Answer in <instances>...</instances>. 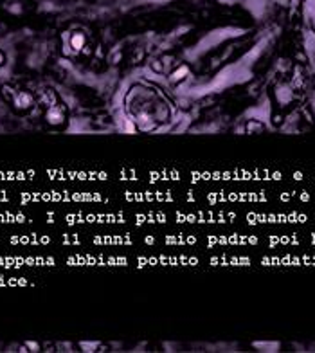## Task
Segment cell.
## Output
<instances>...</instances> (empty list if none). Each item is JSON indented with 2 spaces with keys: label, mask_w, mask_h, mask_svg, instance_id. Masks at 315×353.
Masks as SVG:
<instances>
[{
  "label": "cell",
  "mask_w": 315,
  "mask_h": 353,
  "mask_svg": "<svg viewBox=\"0 0 315 353\" xmlns=\"http://www.w3.org/2000/svg\"><path fill=\"white\" fill-rule=\"evenodd\" d=\"M16 90L13 87H9V85H4V87L0 88V94H2V97L6 101H11V97H13V94H15Z\"/></svg>",
  "instance_id": "cell-29"
},
{
  "label": "cell",
  "mask_w": 315,
  "mask_h": 353,
  "mask_svg": "<svg viewBox=\"0 0 315 353\" xmlns=\"http://www.w3.org/2000/svg\"><path fill=\"white\" fill-rule=\"evenodd\" d=\"M249 224H296V222H306V214L290 213V214H263V213H249L247 214Z\"/></svg>",
  "instance_id": "cell-9"
},
{
  "label": "cell",
  "mask_w": 315,
  "mask_h": 353,
  "mask_svg": "<svg viewBox=\"0 0 315 353\" xmlns=\"http://www.w3.org/2000/svg\"><path fill=\"white\" fill-rule=\"evenodd\" d=\"M254 346L259 348L261 352H277L279 344L277 342H254Z\"/></svg>",
  "instance_id": "cell-27"
},
{
  "label": "cell",
  "mask_w": 315,
  "mask_h": 353,
  "mask_svg": "<svg viewBox=\"0 0 315 353\" xmlns=\"http://www.w3.org/2000/svg\"><path fill=\"white\" fill-rule=\"evenodd\" d=\"M205 241L209 245H252L258 243V238L247 234H209Z\"/></svg>",
  "instance_id": "cell-11"
},
{
  "label": "cell",
  "mask_w": 315,
  "mask_h": 353,
  "mask_svg": "<svg viewBox=\"0 0 315 353\" xmlns=\"http://www.w3.org/2000/svg\"><path fill=\"white\" fill-rule=\"evenodd\" d=\"M47 175L54 180H107L105 171H74V170H49Z\"/></svg>",
  "instance_id": "cell-8"
},
{
  "label": "cell",
  "mask_w": 315,
  "mask_h": 353,
  "mask_svg": "<svg viewBox=\"0 0 315 353\" xmlns=\"http://www.w3.org/2000/svg\"><path fill=\"white\" fill-rule=\"evenodd\" d=\"M22 202H70V204H78V202H99L105 204L108 198L101 195V193H92V191H38V193H22L20 195Z\"/></svg>",
  "instance_id": "cell-1"
},
{
  "label": "cell",
  "mask_w": 315,
  "mask_h": 353,
  "mask_svg": "<svg viewBox=\"0 0 315 353\" xmlns=\"http://www.w3.org/2000/svg\"><path fill=\"white\" fill-rule=\"evenodd\" d=\"M11 107L15 112H29L32 107H34V97H32L31 92H27V90H20V92H15L11 97Z\"/></svg>",
  "instance_id": "cell-16"
},
{
  "label": "cell",
  "mask_w": 315,
  "mask_h": 353,
  "mask_svg": "<svg viewBox=\"0 0 315 353\" xmlns=\"http://www.w3.org/2000/svg\"><path fill=\"white\" fill-rule=\"evenodd\" d=\"M4 63H6V54H4L2 50H0V67H2Z\"/></svg>",
  "instance_id": "cell-33"
},
{
  "label": "cell",
  "mask_w": 315,
  "mask_h": 353,
  "mask_svg": "<svg viewBox=\"0 0 315 353\" xmlns=\"http://www.w3.org/2000/svg\"><path fill=\"white\" fill-rule=\"evenodd\" d=\"M186 74H188V67H182V69L176 70L175 74L171 76V81H178L180 78H186Z\"/></svg>",
  "instance_id": "cell-30"
},
{
  "label": "cell",
  "mask_w": 315,
  "mask_h": 353,
  "mask_svg": "<svg viewBox=\"0 0 315 353\" xmlns=\"http://www.w3.org/2000/svg\"><path fill=\"white\" fill-rule=\"evenodd\" d=\"M268 243L270 245H279V243H284V245H297L299 243V238L290 234V236H268Z\"/></svg>",
  "instance_id": "cell-25"
},
{
  "label": "cell",
  "mask_w": 315,
  "mask_h": 353,
  "mask_svg": "<svg viewBox=\"0 0 315 353\" xmlns=\"http://www.w3.org/2000/svg\"><path fill=\"white\" fill-rule=\"evenodd\" d=\"M263 265H315V258L310 256H274V258H263Z\"/></svg>",
  "instance_id": "cell-15"
},
{
  "label": "cell",
  "mask_w": 315,
  "mask_h": 353,
  "mask_svg": "<svg viewBox=\"0 0 315 353\" xmlns=\"http://www.w3.org/2000/svg\"><path fill=\"white\" fill-rule=\"evenodd\" d=\"M11 243H24V245H47L50 238L45 234H24V236H11Z\"/></svg>",
  "instance_id": "cell-18"
},
{
  "label": "cell",
  "mask_w": 315,
  "mask_h": 353,
  "mask_svg": "<svg viewBox=\"0 0 315 353\" xmlns=\"http://www.w3.org/2000/svg\"><path fill=\"white\" fill-rule=\"evenodd\" d=\"M2 267H20V265H54V258H45V256H29V258H20V256H0Z\"/></svg>",
  "instance_id": "cell-12"
},
{
  "label": "cell",
  "mask_w": 315,
  "mask_h": 353,
  "mask_svg": "<svg viewBox=\"0 0 315 353\" xmlns=\"http://www.w3.org/2000/svg\"><path fill=\"white\" fill-rule=\"evenodd\" d=\"M164 241L168 245H195L198 238L195 234H168L164 236Z\"/></svg>",
  "instance_id": "cell-19"
},
{
  "label": "cell",
  "mask_w": 315,
  "mask_h": 353,
  "mask_svg": "<svg viewBox=\"0 0 315 353\" xmlns=\"http://www.w3.org/2000/svg\"><path fill=\"white\" fill-rule=\"evenodd\" d=\"M245 132L247 133H263L265 132V125L258 119H251L245 125Z\"/></svg>",
  "instance_id": "cell-26"
},
{
  "label": "cell",
  "mask_w": 315,
  "mask_h": 353,
  "mask_svg": "<svg viewBox=\"0 0 315 353\" xmlns=\"http://www.w3.org/2000/svg\"><path fill=\"white\" fill-rule=\"evenodd\" d=\"M65 222L69 225H76V224H125L126 218L123 213H76L67 214Z\"/></svg>",
  "instance_id": "cell-6"
},
{
  "label": "cell",
  "mask_w": 315,
  "mask_h": 353,
  "mask_svg": "<svg viewBox=\"0 0 315 353\" xmlns=\"http://www.w3.org/2000/svg\"><path fill=\"white\" fill-rule=\"evenodd\" d=\"M16 180V178H27V173H0V180Z\"/></svg>",
  "instance_id": "cell-28"
},
{
  "label": "cell",
  "mask_w": 315,
  "mask_h": 353,
  "mask_svg": "<svg viewBox=\"0 0 315 353\" xmlns=\"http://www.w3.org/2000/svg\"><path fill=\"white\" fill-rule=\"evenodd\" d=\"M135 222H137V225H142V224H164V222H168V214L166 213H141L135 216Z\"/></svg>",
  "instance_id": "cell-21"
},
{
  "label": "cell",
  "mask_w": 315,
  "mask_h": 353,
  "mask_svg": "<svg viewBox=\"0 0 315 353\" xmlns=\"http://www.w3.org/2000/svg\"><path fill=\"white\" fill-rule=\"evenodd\" d=\"M72 267H123L128 265L126 256H107V254H72L67 258Z\"/></svg>",
  "instance_id": "cell-3"
},
{
  "label": "cell",
  "mask_w": 315,
  "mask_h": 353,
  "mask_svg": "<svg viewBox=\"0 0 315 353\" xmlns=\"http://www.w3.org/2000/svg\"><path fill=\"white\" fill-rule=\"evenodd\" d=\"M24 346L27 348V352H40V344H38V342H32V340H27Z\"/></svg>",
  "instance_id": "cell-32"
},
{
  "label": "cell",
  "mask_w": 315,
  "mask_h": 353,
  "mask_svg": "<svg viewBox=\"0 0 315 353\" xmlns=\"http://www.w3.org/2000/svg\"><path fill=\"white\" fill-rule=\"evenodd\" d=\"M207 200L211 204H221V202H265L267 196L263 193H251V191H239V193L211 191V193H207Z\"/></svg>",
  "instance_id": "cell-7"
},
{
  "label": "cell",
  "mask_w": 315,
  "mask_h": 353,
  "mask_svg": "<svg viewBox=\"0 0 315 353\" xmlns=\"http://www.w3.org/2000/svg\"><path fill=\"white\" fill-rule=\"evenodd\" d=\"M274 96H276V101L281 105V107H286V105H290V103L294 101V90H292V87H288V85H279V87L276 88Z\"/></svg>",
  "instance_id": "cell-22"
},
{
  "label": "cell",
  "mask_w": 315,
  "mask_h": 353,
  "mask_svg": "<svg viewBox=\"0 0 315 353\" xmlns=\"http://www.w3.org/2000/svg\"><path fill=\"white\" fill-rule=\"evenodd\" d=\"M180 173L178 171H151L150 173V180L151 182H157V180H178L180 178Z\"/></svg>",
  "instance_id": "cell-23"
},
{
  "label": "cell",
  "mask_w": 315,
  "mask_h": 353,
  "mask_svg": "<svg viewBox=\"0 0 315 353\" xmlns=\"http://www.w3.org/2000/svg\"><path fill=\"white\" fill-rule=\"evenodd\" d=\"M22 222H29L25 214H20V213H0V224H22Z\"/></svg>",
  "instance_id": "cell-24"
},
{
  "label": "cell",
  "mask_w": 315,
  "mask_h": 353,
  "mask_svg": "<svg viewBox=\"0 0 315 353\" xmlns=\"http://www.w3.org/2000/svg\"><path fill=\"white\" fill-rule=\"evenodd\" d=\"M4 200H7V195H6V193H2V191H0V202H4Z\"/></svg>",
  "instance_id": "cell-34"
},
{
  "label": "cell",
  "mask_w": 315,
  "mask_h": 353,
  "mask_svg": "<svg viewBox=\"0 0 315 353\" xmlns=\"http://www.w3.org/2000/svg\"><path fill=\"white\" fill-rule=\"evenodd\" d=\"M139 267H191V265H198V258L195 256H164V254H157V256H139L137 258Z\"/></svg>",
  "instance_id": "cell-5"
},
{
  "label": "cell",
  "mask_w": 315,
  "mask_h": 353,
  "mask_svg": "<svg viewBox=\"0 0 315 353\" xmlns=\"http://www.w3.org/2000/svg\"><path fill=\"white\" fill-rule=\"evenodd\" d=\"M178 224H223L236 218L234 213H213V211H196V213H178L175 214Z\"/></svg>",
  "instance_id": "cell-4"
},
{
  "label": "cell",
  "mask_w": 315,
  "mask_h": 353,
  "mask_svg": "<svg viewBox=\"0 0 315 353\" xmlns=\"http://www.w3.org/2000/svg\"><path fill=\"white\" fill-rule=\"evenodd\" d=\"M45 123L52 128H62L67 123V112L65 107L60 103H52L47 110H45Z\"/></svg>",
  "instance_id": "cell-13"
},
{
  "label": "cell",
  "mask_w": 315,
  "mask_h": 353,
  "mask_svg": "<svg viewBox=\"0 0 315 353\" xmlns=\"http://www.w3.org/2000/svg\"><path fill=\"white\" fill-rule=\"evenodd\" d=\"M95 245H133L135 240L130 234H97L92 238Z\"/></svg>",
  "instance_id": "cell-14"
},
{
  "label": "cell",
  "mask_w": 315,
  "mask_h": 353,
  "mask_svg": "<svg viewBox=\"0 0 315 353\" xmlns=\"http://www.w3.org/2000/svg\"><path fill=\"white\" fill-rule=\"evenodd\" d=\"M79 346L83 348V352H95V348H99L97 342H81Z\"/></svg>",
  "instance_id": "cell-31"
},
{
  "label": "cell",
  "mask_w": 315,
  "mask_h": 353,
  "mask_svg": "<svg viewBox=\"0 0 315 353\" xmlns=\"http://www.w3.org/2000/svg\"><path fill=\"white\" fill-rule=\"evenodd\" d=\"M125 200L139 202V204H151V202H173L171 191H126Z\"/></svg>",
  "instance_id": "cell-10"
},
{
  "label": "cell",
  "mask_w": 315,
  "mask_h": 353,
  "mask_svg": "<svg viewBox=\"0 0 315 353\" xmlns=\"http://www.w3.org/2000/svg\"><path fill=\"white\" fill-rule=\"evenodd\" d=\"M67 44H69L70 49L78 54V52H81V50L87 47V36H85V32H81V31H74V32H70L69 34Z\"/></svg>",
  "instance_id": "cell-20"
},
{
  "label": "cell",
  "mask_w": 315,
  "mask_h": 353,
  "mask_svg": "<svg viewBox=\"0 0 315 353\" xmlns=\"http://www.w3.org/2000/svg\"><path fill=\"white\" fill-rule=\"evenodd\" d=\"M213 267H247L251 265V258L247 256H213L209 259Z\"/></svg>",
  "instance_id": "cell-17"
},
{
  "label": "cell",
  "mask_w": 315,
  "mask_h": 353,
  "mask_svg": "<svg viewBox=\"0 0 315 353\" xmlns=\"http://www.w3.org/2000/svg\"><path fill=\"white\" fill-rule=\"evenodd\" d=\"M279 173L268 171H193L191 180H236V178H279Z\"/></svg>",
  "instance_id": "cell-2"
}]
</instances>
